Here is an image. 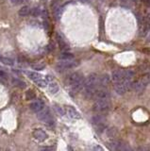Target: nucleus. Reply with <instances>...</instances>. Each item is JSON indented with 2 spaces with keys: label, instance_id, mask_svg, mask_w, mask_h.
Segmentation results:
<instances>
[{
  "label": "nucleus",
  "instance_id": "1",
  "mask_svg": "<svg viewBox=\"0 0 150 151\" xmlns=\"http://www.w3.org/2000/svg\"><path fill=\"white\" fill-rule=\"evenodd\" d=\"M65 83L70 87L72 92L77 93L84 88V78L80 73H73L67 77Z\"/></svg>",
  "mask_w": 150,
  "mask_h": 151
},
{
  "label": "nucleus",
  "instance_id": "2",
  "mask_svg": "<svg viewBox=\"0 0 150 151\" xmlns=\"http://www.w3.org/2000/svg\"><path fill=\"white\" fill-rule=\"evenodd\" d=\"M110 98H99L96 99L93 106V110L96 113H104L110 109Z\"/></svg>",
  "mask_w": 150,
  "mask_h": 151
},
{
  "label": "nucleus",
  "instance_id": "3",
  "mask_svg": "<svg viewBox=\"0 0 150 151\" xmlns=\"http://www.w3.org/2000/svg\"><path fill=\"white\" fill-rule=\"evenodd\" d=\"M132 78H125L119 82H114V90L118 94H124L132 88Z\"/></svg>",
  "mask_w": 150,
  "mask_h": 151
},
{
  "label": "nucleus",
  "instance_id": "4",
  "mask_svg": "<svg viewBox=\"0 0 150 151\" xmlns=\"http://www.w3.org/2000/svg\"><path fill=\"white\" fill-rule=\"evenodd\" d=\"M134 72L131 70H123V69H117L114 70L112 73V78L113 82H119L125 78H133Z\"/></svg>",
  "mask_w": 150,
  "mask_h": 151
},
{
  "label": "nucleus",
  "instance_id": "5",
  "mask_svg": "<svg viewBox=\"0 0 150 151\" xmlns=\"http://www.w3.org/2000/svg\"><path fill=\"white\" fill-rule=\"evenodd\" d=\"M37 118L40 121L45 123V124L48 125V126L54 125V120H53L52 114H51L50 110L48 108H43L41 112L37 113Z\"/></svg>",
  "mask_w": 150,
  "mask_h": 151
},
{
  "label": "nucleus",
  "instance_id": "6",
  "mask_svg": "<svg viewBox=\"0 0 150 151\" xmlns=\"http://www.w3.org/2000/svg\"><path fill=\"white\" fill-rule=\"evenodd\" d=\"M99 87V77L96 74H91L84 79V89H97Z\"/></svg>",
  "mask_w": 150,
  "mask_h": 151
},
{
  "label": "nucleus",
  "instance_id": "7",
  "mask_svg": "<svg viewBox=\"0 0 150 151\" xmlns=\"http://www.w3.org/2000/svg\"><path fill=\"white\" fill-rule=\"evenodd\" d=\"M150 81V76H144L141 79H139L138 81L136 82H133L132 84V89L135 91V92H142L145 86L147 85V83Z\"/></svg>",
  "mask_w": 150,
  "mask_h": 151
},
{
  "label": "nucleus",
  "instance_id": "8",
  "mask_svg": "<svg viewBox=\"0 0 150 151\" xmlns=\"http://www.w3.org/2000/svg\"><path fill=\"white\" fill-rule=\"evenodd\" d=\"M106 119L105 117L102 115V113H98L96 115H94L92 118V123L93 124V126L97 129V130H103L106 129Z\"/></svg>",
  "mask_w": 150,
  "mask_h": 151
},
{
  "label": "nucleus",
  "instance_id": "9",
  "mask_svg": "<svg viewBox=\"0 0 150 151\" xmlns=\"http://www.w3.org/2000/svg\"><path fill=\"white\" fill-rule=\"evenodd\" d=\"M78 64V62H75L74 59H61V62H60L57 64V68L59 70H67L74 68Z\"/></svg>",
  "mask_w": 150,
  "mask_h": 151
},
{
  "label": "nucleus",
  "instance_id": "10",
  "mask_svg": "<svg viewBox=\"0 0 150 151\" xmlns=\"http://www.w3.org/2000/svg\"><path fill=\"white\" fill-rule=\"evenodd\" d=\"M123 142H121L119 140H116V139H113V140L109 142V148L112 150H125V149H128V148H125Z\"/></svg>",
  "mask_w": 150,
  "mask_h": 151
},
{
  "label": "nucleus",
  "instance_id": "11",
  "mask_svg": "<svg viewBox=\"0 0 150 151\" xmlns=\"http://www.w3.org/2000/svg\"><path fill=\"white\" fill-rule=\"evenodd\" d=\"M65 113L70 118L72 119H80V114L77 110L72 106H66L65 107Z\"/></svg>",
  "mask_w": 150,
  "mask_h": 151
},
{
  "label": "nucleus",
  "instance_id": "12",
  "mask_svg": "<svg viewBox=\"0 0 150 151\" xmlns=\"http://www.w3.org/2000/svg\"><path fill=\"white\" fill-rule=\"evenodd\" d=\"M32 135H33V137L36 139L37 141H39V142H43V141H45L46 139H47V134H46V132L43 131V130L41 129H34Z\"/></svg>",
  "mask_w": 150,
  "mask_h": 151
},
{
  "label": "nucleus",
  "instance_id": "13",
  "mask_svg": "<svg viewBox=\"0 0 150 151\" xmlns=\"http://www.w3.org/2000/svg\"><path fill=\"white\" fill-rule=\"evenodd\" d=\"M29 108L30 110H32V112L34 113H39V112H41V110L45 108V103H43L42 100H36V101H34L32 103H30L29 104Z\"/></svg>",
  "mask_w": 150,
  "mask_h": 151
},
{
  "label": "nucleus",
  "instance_id": "14",
  "mask_svg": "<svg viewBox=\"0 0 150 151\" xmlns=\"http://www.w3.org/2000/svg\"><path fill=\"white\" fill-rule=\"evenodd\" d=\"M150 30V25L147 21L144 19L143 21H140V34L142 36H145Z\"/></svg>",
  "mask_w": 150,
  "mask_h": 151
},
{
  "label": "nucleus",
  "instance_id": "15",
  "mask_svg": "<svg viewBox=\"0 0 150 151\" xmlns=\"http://www.w3.org/2000/svg\"><path fill=\"white\" fill-rule=\"evenodd\" d=\"M99 98H110V94L108 90L105 89H97L96 94V97L94 99H99Z\"/></svg>",
  "mask_w": 150,
  "mask_h": 151
},
{
  "label": "nucleus",
  "instance_id": "16",
  "mask_svg": "<svg viewBox=\"0 0 150 151\" xmlns=\"http://www.w3.org/2000/svg\"><path fill=\"white\" fill-rule=\"evenodd\" d=\"M110 82V78L108 75H102L99 77V87L101 88H105L107 87Z\"/></svg>",
  "mask_w": 150,
  "mask_h": 151
},
{
  "label": "nucleus",
  "instance_id": "17",
  "mask_svg": "<svg viewBox=\"0 0 150 151\" xmlns=\"http://www.w3.org/2000/svg\"><path fill=\"white\" fill-rule=\"evenodd\" d=\"M57 40H58V43H59V45H60L61 47V50H63V51H66V50H68L69 48V46L68 45H67V43L64 41V39L62 38L61 35H57Z\"/></svg>",
  "mask_w": 150,
  "mask_h": 151
},
{
  "label": "nucleus",
  "instance_id": "18",
  "mask_svg": "<svg viewBox=\"0 0 150 151\" xmlns=\"http://www.w3.org/2000/svg\"><path fill=\"white\" fill-rule=\"evenodd\" d=\"M25 73H26V75L27 76V77H29L30 79H32L33 81H36V80H38V79H40V78H43L42 75L38 74L36 72H32V71H26Z\"/></svg>",
  "mask_w": 150,
  "mask_h": 151
},
{
  "label": "nucleus",
  "instance_id": "19",
  "mask_svg": "<svg viewBox=\"0 0 150 151\" xmlns=\"http://www.w3.org/2000/svg\"><path fill=\"white\" fill-rule=\"evenodd\" d=\"M59 85L57 84L56 82H53V81H51L49 83V85H48V90H49V92L52 94H57L59 92Z\"/></svg>",
  "mask_w": 150,
  "mask_h": 151
},
{
  "label": "nucleus",
  "instance_id": "20",
  "mask_svg": "<svg viewBox=\"0 0 150 151\" xmlns=\"http://www.w3.org/2000/svg\"><path fill=\"white\" fill-rule=\"evenodd\" d=\"M11 82L13 83V85H14V86H17V87H19V88H21V89H25L26 87H27L26 82L22 81L21 79H18V78H13V79H11Z\"/></svg>",
  "mask_w": 150,
  "mask_h": 151
},
{
  "label": "nucleus",
  "instance_id": "21",
  "mask_svg": "<svg viewBox=\"0 0 150 151\" xmlns=\"http://www.w3.org/2000/svg\"><path fill=\"white\" fill-rule=\"evenodd\" d=\"M31 13L30 11V9H29V6H24L22 7L20 10H19L18 11V14L20 15V16H27V15H29V13Z\"/></svg>",
  "mask_w": 150,
  "mask_h": 151
},
{
  "label": "nucleus",
  "instance_id": "22",
  "mask_svg": "<svg viewBox=\"0 0 150 151\" xmlns=\"http://www.w3.org/2000/svg\"><path fill=\"white\" fill-rule=\"evenodd\" d=\"M35 82V84H36L37 86L39 87H41V88H45V87L47 86V84H48V81L46 80V79L45 78H40V79H38V80L36 81H34Z\"/></svg>",
  "mask_w": 150,
  "mask_h": 151
},
{
  "label": "nucleus",
  "instance_id": "23",
  "mask_svg": "<svg viewBox=\"0 0 150 151\" xmlns=\"http://www.w3.org/2000/svg\"><path fill=\"white\" fill-rule=\"evenodd\" d=\"M60 59H74V55L72 53L64 51L63 53H61V55L60 56Z\"/></svg>",
  "mask_w": 150,
  "mask_h": 151
},
{
  "label": "nucleus",
  "instance_id": "24",
  "mask_svg": "<svg viewBox=\"0 0 150 151\" xmlns=\"http://www.w3.org/2000/svg\"><path fill=\"white\" fill-rule=\"evenodd\" d=\"M31 68L36 70V71H41V70H43L45 69V65L43 64V63H32V64H30Z\"/></svg>",
  "mask_w": 150,
  "mask_h": 151
},
{
  "label": "nucleus",
  "instance_id": "25",
  "mask_svg": "<svg viewBox=\"0 0 150 151\" xmlns=\"http://www.w3.org/2000/svg\"><path fill=\"white\" fill-rule=\"evenodd\" d=\"M1 62H3L4 64H6V65H13L14 64V62H13V59H11L10 58H6V57H2L1 59Z\"/></svg>",
  "mask_w": 150,
  "mask_h": 151
},
{
  "label": "nucleus",
  "instance_id": "26",
  "mask_svg": "<svg viewBox=\"0 0 150 151\" xmlns=\"http://www.w3.org/2000/svg\"><path fill=\"white\" fill-rule=\"evenodd\" d=\"M54 109H55V110H56V113H57L59 115H61V116H63V115L65 114V110H64L63 109H62L61 106L55 104V105H54Z\"/></svg>",
  "mask_w": 150,
  "mask_h": 151
},
{
  "label": "nucleus",
  "instance_id": "27",
  "mask_svg": "<svg viewBox=\"0 0 150 151\" xmlns=\"http://www.w3.org/2000/svg\"><path fill=\"white\" fill-rule=\"evenodd\" d=\"M36 97V94L33 92L32 90H29L27 92H26V99L27 100H31Z\"/></svg>",
  "mask_w": 150,
  "mask_h": 151
},
{
  "label": "nucleus",
  "instance_id": "28",
  "mask_svg": "<svg viewBox=\"0 0 150 151\" xmlns=\"http://www.w3.org/2000/svg\"><path fill=\"white\" fill-rule=\"evenodd\" d=\"M30 13L32 14L33 16H40L41 13H42V11H41L40 9H39V8H34V9L32 10V11H31Z\"/></svg>",
  "mask_w": 150,
  "mask_h": 151
},
{
  "label": "nucleus",
  "instance_id": "29",
  "mask_svg": "<svg viewBox=\"0 0 150 151\" xmlns=\"http://www.w3.org/2000/svg\"><path fill=\"white\" fill-rule=\"evenodd\" d=\"M108 135L110 137H114L115 136V135L117 134V131H116V129H108Z\"/></svg>",
  "mask_w": 150,
  "mask_h": 151
},
{
  "label": "nucleus",
  "instance_id": "30",
  "mask_svg": "<svg viewBox=\"0 0 150 151\" xmlns=\"http://www.w3.org/2000/svg\"><path fill=\"white\" fill-rule=\"evenodd\" d=\"M11 4H13V5H20L24 2V0H10Z\"/></svg>",
  "mask_w": 150,
  "mask_h": 151
},
{
  "label": "nucleus",
  "instance_id": "31",
  "mask_svg": "<svg viewBox=\"0 0 150 151\" xmlns=\"http://www.w3.org/2000/svg\"><path fill=\"white\" fill-rule=\"evenodd\" d=\"M0 78H8V74L6 72H4V71L0 70Z\"/></svg>",
  "mask_w": 150,
  "mask_h": 151
},
{
  "label": "nucleus",
  "instance_id": "32",
  "mask_svg": "<svg viewBox=\"0 0 150 151\" xmlns=\"http://www.w3.org/2000/svg\"><path fill=\"white\" fill-rule=\"evenodd\" d=\"M45 79H46V80L47 81H49V82H51V81H53L54 80V78H53V77H51V76H46V77H45Z\"/></svg>",
  "mask_w": 150,
  "mask_h": 151
},
{
  "label": "nucleus",
  "instance_id": "33",
  "mask_svg": "<svg viewBox=\"0 0 150 151\" xmlns=\"http://www.w3.org/2000/svg\"><path fill=\"white\" fill-rule=\"evenodd\" d=\"M80 2H82V3H89L91 0H80Z\"/></svg>",
  "mask_w": 150,
  "mask_h": 151
},
{
  "label": "nucleus",
  "instance_id": "34",
  "mask_svg": "<svg viewBox=\"0 0 150 151\" xmlns=\"http://www.w3.org/2000/svg\"><path fill=\"white\" fill-rule=\"evenodd\" d=\"M119 1H120V2H127L128 0H119Z\"/></svg>",
  "mask_w": 150,
  "mask_h": 151
},
{
  "label": "nucleus",
  "instance_id": "35",
  "mask_svg": "<svg viewBox=\"0 0 150 151\" xmlns=\"http://www.w3.org/2000/svg\"><path fill=\"white\" fill-rule=\"evenodd\" d=\"M1 59H2V56L0 55V62H1Z\"/></svg>",
  "mask_w": 150,
  "mask_h": 151
},
{
  "label": "nucleus",
  "instance_id": "36",
  "mask_svg": "<svg viewBox=\"0 0 150 151\" xmlns=\"http://www.w3.org/2000/svg\"><path fill=\"white\" fill-rule=\"evenodd\" d=\"M131 1H132V2H136V1H137V0H131Z\"/></svg>",
  "mask_w": 150,
  "mask_h": 151
}]
</instances>
